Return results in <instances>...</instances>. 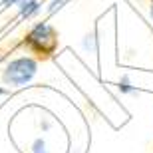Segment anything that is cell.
Wrapping results in <instances>:
<instances>
[{"label":"cell","mask_w":153,"mask_h":153,"mask_svg":"<svg viewBox=\"0 0 153 153\" xmlns=\"http://www.w3.org/2000/svg\"><path fill=\"white\" fill-rule=\"evenodd\" d=\"M24 44L28 46L30 50L48 56V54H52V52L56 50L58 38H56V32H54V28H52L50 24L38 22L34 28L28 32V36H26V40H24Z\"/></svg>","instance_id":"obj_1"},{"label":"cell","mask_w":153,"mask_h":153,"mask_svg":"<svg viewBox=\"0 0 153 153\" xmlns=\"http://www.w3.org/2000/svg\"><path fill=\"white\" fill-rule=\"evenodd\" d=\"M38 72V64L34 58H16L6 66L2 79L10 85H24L36 76Z\"/></svg>","instance_id":"obj_2"},{"label":"cell","mask_w":153,"mask_h":153,"mask_svg":"<svg viewBox=\"0 0 153 153\" xmlns=\"http://www.w3.org/2000/svg\"><path fill=\"white\" fill-rule=\"evenodd\" d=\"M16 4H18V8H20L22 18H34L40 12V4L36 0H18Z\"/></svg>","instance_id":"obj_3"},{"label":"cell","mask_w":153,"mask_h":153,"mask_svg":"<svg viewBox=\"0 0 153 153\" xmlns=\"http://www.w3.org/2000/svg\"><path fill=\"white\" fill-rule=\"evenodd\" d=\"M119 90H121V94H131V91H135V88H133L131 82H129V76H123V78L119 79Z\"/></svg>","instance_id":"obj_4"},{"label":"cell","mask_w":153,"mask_h":153,"mask_svg":"<svg viewBox=\"0 0 153 153\" xmlns=\"http://www.w3.org/2000/svg\"><path fill=\"white\" fill-rule=\"evenodd\" d=\"M32 153H50L48 149H46V141L44 139H36V141L32 143Z\"/></svg>","instance_id":"obj_5"},{"label":"cell","mask_w":153,"mask_h":153,"mask_svg":"<svg viewBox=\"0 0 153 153\" xmlns=\"http://www.w3.org/2000/svg\"><path fill=\"white\" fill-rule=\"evenodd\" d=\"M84 48H85V50H90V48H91V50H96V36H94V34H88V36H85Z\"/></svg>","instance_id":"obj_6"},{"label":"cell","mask_w":153,"mask_h":153,"mask_svg":"<svg viewBox=\"0 0 153 153\" xmlns=\"http://www.w3.org/2000/svg\"><path fill=\"white\" fill-rule=\"evenodd\" d=\"M64 2H66V0H54V2L50 4V8H48V10H50V12H56V10H60V8L64 6Z\"/></svg>","instance_id":"obj_7"},{"label":"cell","mask_w":153,"mask_h":153,"mask_svg":"<svg viewBox=\"0 0 153 153\" xmlns=\"http://www.w3.org/2000/svg\"><path fill=\"white\" fill-rule=\"evenodd\" d=\"M40 125H42V129H44V131H48V129L52 127V121H50V119H44V121H42Z\"/></svg>","instance_id":"obj_8"},{"label":"cell","mask_w":153,"mask_h":153,"mask_svg":"<svg viewBox=\"0 0 153 153\" xmlns=\"http://www.w3.org/2000/svg\"><path fill=\"white\" fill-rule=\"evenodd\" d=\"M0 96H6V90H4V88H0Z\"/></svg>","instance_id":"obj_9"},{"label":"cell","mask_w":153,"mask_h":153,"mask_svg":"<svg viewBox=\"0 0 153 153\" xmlns=\"http://www.w3.org/2000/svg\"><path fill=\"white\" fill-rule=\"evenodd\" d=\"M151 18H153V0H151Z\"/></svg>","instance_id":"obj_10"},{"label":"cell","mask_w":153,"mask_h":153,"mask_svg":"<svg viewBox=\"0 0 153 153\" xmlns=\"http://www.w3.org/2000/svg\"><path fill=\"white\" fill-rule=\"evenodd\" d=\"M0 60H2V58H0Z\"/></svg>","instance_id":"obj_11"}]
</instances>
